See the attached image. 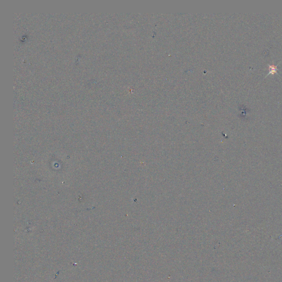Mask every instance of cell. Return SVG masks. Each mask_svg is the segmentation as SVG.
<instances>
[{"label": "cell", "instance_id": "obj_1", "mask_svg": "<svg viewBox=\"0 0 282 282\" xmlns=\"http://www.w3.org/2000/svg\"><path fill=\"white\" fill-rule=\"evenodd\" d=\"M268 66H269V68H270V72H269L268 74H274L277 73L278 68L277 66H275L274 65H268Z\"/></svg>", "mask_w": 282, "mask_h": 282}]
</instances>
